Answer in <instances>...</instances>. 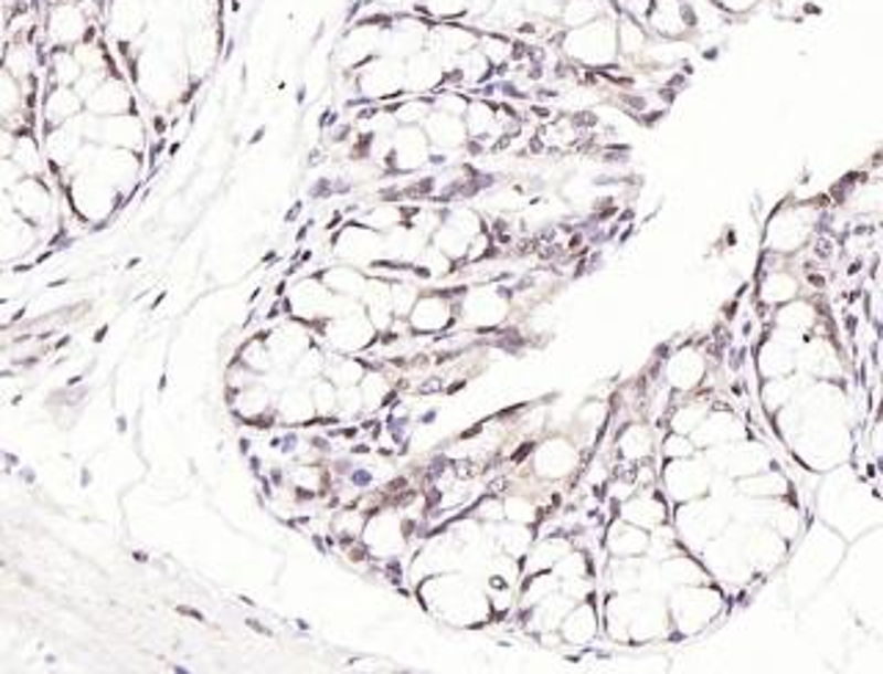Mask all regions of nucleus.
<instances>
[{
    "mask_svg": "<svg viewBox=\"0 0 883 674\" xmlns=\"http://www.w3.org/2000/svg\"><path fill=\"white\" fill-rule=\"evenodd\" d=\"M618 17H605L583 28H561L555 36L557 53L563 55V61L583 66V70H613L621 59L616 33Z\"/></svg>",
    "mask_w": 883,
    "mask_h": 674,
    "instance_id": "f257e3e1",
    "label": "nucleus"
},
{
    "mask_svg": "<svg viewBox=\"0 0 883 674\" xmlns=\"http://www.w3.org/2000/svg\"><path fill=\"white\" fill-rule=\"evenodd\" d=\"M105 28L92 20L83 0H61L42 9V31L39 42L44 48H75L83 39L103 33Z\"/></svg>",
    "mask_w": 883,
    "mask_h": 674,
    "instance_id": "f03ea898",
    "label": "nucleus"
},
{
    "mask_svg": "<svg viewBox=\"0 0 883 674\" xmlns=\"http://www.w3.org/2000/svg\"><path fill=\"white\" fill-rule=\"evenodd\" d=\"M353 97L364 105H384L406 94V61L375 55L351 75Z\"/></svg>",
    "mask_w": 883,
    "mask_h": 674,
    "instance_id": "7ed1b4c3",
    "label": "nucleus"
},
{
    "mask_svg": "<svg viewBox=\"0 0 883 674\" xmlns=\"http://www.w3.org/2000/svg\"><path fill=\"white\" fill-rule=\"evenodd\" d=\"M817 227V208L811 202H792L778 208L776 215L767 221L765 243L776 254H795L809 243Z\"/></svg>",
    "mask_w": 883,
    "mask_h": 674,
    "instance_id": "20e7f679",
    "label": "nucleus"
},
{
    "mask_svg": "<svg viewBox=\"0 0 883 674\" xmlns=\"http://www.w3.org/2000/svg\"><path fill=\"white\" fill-rule=\"evenodd\" d=\"M384 235L370 227H364L362 221H348L342 224L340 230L334 232L331 238V257L340 260V263H353V265H375L379 268L384 263Z\"/></svg>",
    "mask_w": 883,
    "mask_h": 674,
    "instance_id": "39448f33",
    "label": "nucleus"
},
{
    "mask_svg": "<svg viewBox=\"0 0 883 674\" xmlns=\"http://www.w3.org/2000/svg\"><path fill=\"white\" fill-rule=\"evenodd\" d=\"M384 164L392 175L406 177L434 164V147H430L423 127H397L390 136V152H386Z\"/></svg>",
    "mask_w": 883,
    "mask_h": 674,
    "instance_id": "423d86ee",
    "label": "nucleus"
},
{
    "mask_svg": "<svg viewBox=\"0 0 883 674\" xmlns=\"http://www.w3.org/2000/svg\"><path fill=\"white\" fill-rule=\"evenodd\" d=\"M480 28L475 22L467 20H456V22H430L428 31V50H434L442 61H445L447 70L453 72L456 61L461 59L464 53L475 50L480 44Z\"/></svg>",
    "mask_w": 883,
    "mask_h": 674,
    "instance_id": "0eeeda50",
    "label": "nucleus"
},
{
    "mask_svg": "<svg viewBox=\"0 0 883 674\" xmlns=\"http://www.w3.org/2000/svg\"><path fill=\"white\" fill-rule=\"evenodd\" d=\"M646 28L660 39H690L695 33V14L690 0H651Z\"/></svg>",
    "mask_w": 883,
    "mask_h": 674,
    "instance_id": "6e6552de",
    "label": "nucleus"
},
{
    "mask_svg": "<svg viewBox=\"0 0 883 674\" xmlns=\"http://www.w3.org/2000/svg\"><path fill=\"white\" fill-rule=\"evenodd\" d=\"M86 114V99L75 86H44L39 94V125L44 130L66 125Z\"/></svg>",
    "mask_w": 883,
    "mask_h": 674,
    "instance_id": "1a4fd4ad",
    "label": "nucleus"
},
{
    "mask_svg": "<svg viewBox=\"0 0 883 674\" xmlns=\"http://www.w3.org/2000/svg\"><path fill=\"white\" fill-rule=\"evenodd\" d=\"M458 313L461 318H467L469 324L478 326H491L497 320L506 318L508 313V296L500 285H478L469 287V291L461 293L458 298Z\"/></svg>",
    "mask_w": 883,
    "mask_h": 674,
    "instance_id": "9d476101",
    "label": "nucleus"
},
{
    "mask_svg": "<svg viewBox=\"0 0 883 674\" xmlns=\"http://www.w3.org/2000/svg\"><path fill=\"white\" fill-rule=\"evenodd\" d=\"M86 110L94 116L130 114V110H136V94H132L130 83L119 72H110L86 97Z\"/></svg>",
    "mask_w": 883,
    "mask_h": 674,
    "instance_id": "9b49d317",
    "label": "nucleus"
},
{
    "mask_svg": "<svg viewBox=\"0 0 883 674\" xmlns=\"http://www.w3.org/2000/svg\"><path fill=\"white\" fill-rule=\"evenodd\" d=\"M425 136H428L430 147H434L436 155H453L461 152V149L469 147V130L464 116H453L445 114V110H430V116L425 119L423 125Z\"/></svg>",
    "mask_w": 883,
    "mask_h": 674,
    "instance_id": "f8f14e48",
    "label": "nucleus"
},
{
    "mask_svg": "<svg viewBox=\"0 0 883 674\" xmlns=\"http://www.w3.org/2000/svg\"><path fill=\"white\" fill-rule=\"evenodd\" d=\"M456 304H453L450 293L442 291H425L419 293L417 304L408 313V324L417 331H439L445 326H450V320L456 318Z\"/></svg>",
    "mask_w": 883,
    "mask_h": 674,
    "instance_id": "ddd939ff",
    "label": "nucleus"
},
{
    "mask_svg": "<svg viewBox=\"0 0 883 674\" xmlns=\"http://www.w3.org/2000/svg\"><path fill=\"white\" fill-rule=\"evenodd\" d=\"M83 66L72 48H47L44 53V86H77Z\"/></svg>",
    "mask_w": 883,
    "mask_h": 674,
    "instance_id": "4468645a",
    "label": "nucleus"
},
{
    "mask_svg": "<svg viewBox=\"0 0 883 674\" xmlns=\"http://www.w3.org/2000/svg\"><path fill=\"white\" fill-rule=\"evenodd\" d=\"M618 14H621V9H618L616 0H566L557 25L583 28V25H588V22L605 20V17H618Z\"/></svg>",
    "mask_w": 883,
    "mask_h": 674,
    "instance_id": "2eb2a0df",
    "label": "nucleus"
},
{
    "mask_svg": "<svg viewBox=\"0 0 883 674\" xmlns=\"http://www.w3.org/2000/svg\"><path fill=\"white\" fill-rule=\"evenodd\" d=\"M616 33H618V53H621V59L640 61V55L646 53V48H649L651 42V31L646 28V22L638 20V17L621 14L616 20Z\"/></svg>",
    "mask_w": 883,
    "mask_h": 674,
    "instance_id": "dca6fc26",
    "label": "nucleus"
},
{
    "mask_svg": "<svg viewBox=\"0 0 883 674\" xmlns=\"http://www.w3.org/2000/svg\"><path fill=\"white\" fill-rule=\"evenodd\" d=\"M798 287L800 282L787 268H770L759 282V302L770 304V307H781V304L798 298Z\"/></svg>",
    "mask_w": 883,
    "mask_h": 674,
    "instance_id": "f3484780",
    "label": "nucleus"
},
{
    "mask_svg": "<svg viewBox=\"0 0 883 674\" xmlns=\"http://www.w3.org/2000/svg\"><path fill=\"white\" fill-rule=\"evenodd\" d=\"M414 11L430 22H456L467 20L472 11V0H417Z\"/></svg>",
    "mask_w": 883,
    "mask_h": 674,
    "instance_id": "a211bd4d",
    "label": "nucleus"
},
{
    "mask_svg": "<svg viewBox=\"0 0 883 674\" xmlns=\"http://www.w3.org/2000/svg\"><path fill=\"white\" fill-rule=\"evenodd\" d=\"M704 362L695 351H679L671 362V381H677L679 387H693L701 379Z\"/></svg>",
    "mask_w": 883,
    "mask_h": 674,
    "instance_id": "6ab92c4d",
    "label": "nucleus"
},
{
    "mask_svg": "<svg viewBox=\"0 0 883 674\" xmlns=\"http://www.w3.org/2000/svg\"><path fill=\"white\" fill-rule=\"evenodd\" d=\"M530 11V20L535 22H557L566 0H524Z\"/></svg>",
    "mask_w": 883,
    "mask_h": 674,
    "instance_id": "aec40b11",
    "label": "nucleus"
},
{
    "mask_svg": "<svg viewBox=\"0 0 883 674\" xmlns=\"http://www.w3.org/2000/svg\"><path fill=\"white\" fill-rule=\"evenodd\" d=\"M726 17H748L767 0H712Z\"/></svg>",
    "mask_w": 883,
    "mask_h": 674,
    "instance_id": "412c9836",
    "label": "nucleus"
}]
</instances>
